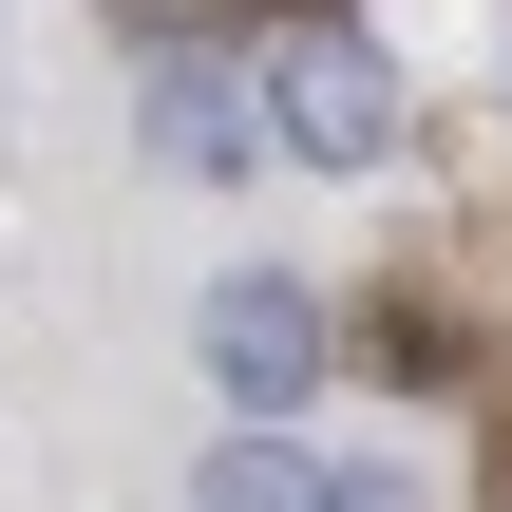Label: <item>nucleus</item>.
I'll return each instance as SVG.
<instances>
[{
    "mask_svg": "<svg viewBox=\"0 0 512 512\" xmlns=\"http://www.w3.org/2000/svg\"><path fill=\"white\" fill-rule=\"evenodd\" d=\"M266 114H285V152L361 171V152H399V57H380V38H342V19H304V38H285V76H266Z\"/></svg>",
    "mask_w": 512,
    "mask_h": 512,
    "instance_id": "1",
    "label": "nucleus"
},
{
    "mask_svg": "<svg viewBox=\"0 0 512 512\" xmlns=\"http://www.w3.org/2000/svg\"><path fill=\"white\" fill-rule=\"evenodd\" d=\"M266 133H285V114H247L209 57H171V76H152V152H171V171H247Z\"/></svg>",
    "mask_w": 512,
    "mask_h": 512,
    "instance_id": "3",
    "label": "nucleus"
},
{
    "mask_svg": "<svg viewBox=\"0 0 512 512\" xmlns=\"http://www.w3.org/2000/svg\"><path fill=\"white\" fill-rule=\"evenodd\" d=\"M323 512H399V494H380V475H323Z\"/></svg>",
    "mask_w": 512,
    "mask_h": 512,
    "instance_id": "5",
    "label": "nucleus"
},
{
    "mask_svg": "<svg viewBox=\"0 0 512 512\" xmlns=\"http://www.w3.org/2000/svg\"><path fill=\"white\" fill-rule=\"evenodd\" d=\"M323 361H342V342H323V304H304L285 266H247V285H209V380H228L247 418H285V399H304Z\"/></svg>",
    "mask_w": 512,
    "mask_h": 512,
    "instance_id": "2",
    "label": "nucleus"
},
{
    "mask_svg": "<svg viewBox=\"0 0 512 512\" xmlns=\"http://www.w3.org/2000/svg\"><path fill=\"white\" fill-rule=\"evenodd\" d=\"M190 512H323V475H304L285 437H228V456L190 475Z\"/></svg>",
    "mask_w": 512,
    "mask_h": 512,
    "instance_id": "4",
    "label": "nucleus"
}]
</instances>
